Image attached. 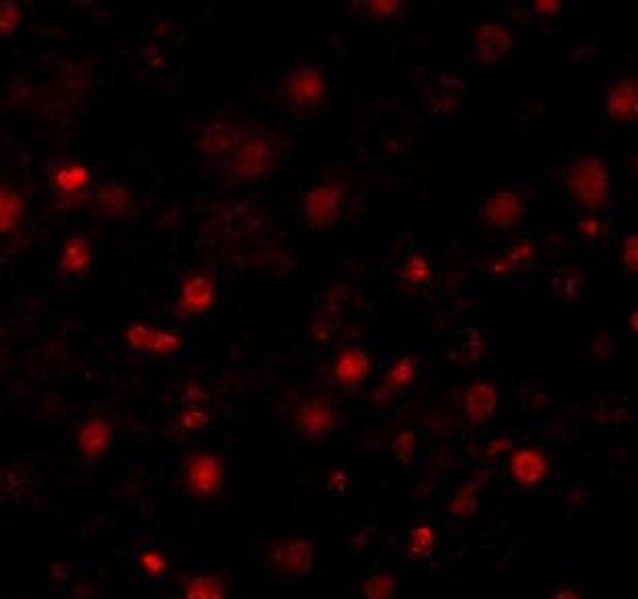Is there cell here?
Instances as JSON below:
<instances>
[{
	"label": "cell",
	"instance_id": "obj_1",
	"mask_svg": "<svg viewBox=\"0 0 638 599\" xmlns=\"http://www.w3.org/2000/svg\"><path fill=\"white\" fill-rule=\"evenodd\" d=\"M570 197L583 209L595 211L608 205L612 193V172L601 155L587 153L574 160L564 176Z\"/></svg>",
	"mask_w": 638,
	"mask_h": 599
},
{
	"label": "cell",
	"instance_id": "obj_2",
	"mask_svg": "<svg viewBox=\"0 0 638 599\" xmlns=\"http://www.w3.org/2000/svg\"><path fill=\"white\" fill-rule=\"evenodd\" d=\"M275 166V145L267 135H244L230 157V178L236 182L257 180Z\"/></svg>",
	"mask_w": 638,
	"mask_h": 599
},
{
	"label": "cell",
	"instance_id": "obj_3",
	"mask_svg": "<svg viewBox=\"0 0 638 599\" xmlns=\"http://www.w3.org/2000/svg\"><path fill=\"white\" fill-rule=\"evenodd\" d=\"M347 195V184L341 180H327L314 184L302 199V217L310 228H331L341 213Z\"/></svg>",
	"mask_w": 638,
	"mask_h": 599
},
{
	"label": "cell",
	"instance_id": "obj_4",
	"mask_svg": "<svg viewBox=\"0 0 638 599\" xmlns=\"http://www.w3.org/2000/svg\"><path fill=\"white\" fill-rule=\"evenodd\" d=\"M226 465L217 453L201 451L190 457L184 465V486L188 494L207 500L221 492Z\"/></svg>",
	"mask_w": 638,
	"mask_h": 599
},
{
	"label": "cell",
	"instance_id": "obj_5",
	"mask_svg": "<svg viewBox=\"0 0 638 599\" xmlns=\"http://www.w3.org/2000/svg\"><path fill=\"white\" fill-rule=\"evenodd\" d=\"M217 302V286L211 273L205 269L190 271L178 286L176 312L182 317H201L213 310Z\"/></svg>",
	"mask_w": 638,
	"mask_h": 599
},
{
	"label": "cell",
	"instance_id": "obj_6",
	"mask_svg": "<svg viewBox=\"0 0 638 599\" xmlns=\"http://www.w3.org/2000/svg\"><path fill=\"white\" fill-rule=\"evenodd\" d=\"M285 100L298 108L321 106L329 98V83L323 71L312 65L296 67L283 85Z\"/></svg>",
	"mask_w": 638,
	"mask_h": 599
},
{
	"label": "cell",
	"instance_id": "obj_7",
	"mask_svg": "<svg viewBox=\"0 0 638 599\" xmlns=\"http://www.w3.org/2000/svg\"><path fill=\"white\" fill-rule=\"evenodd\" d=\"M484 222L496 230H510L523 222L525 197L517 188L502 186L490 193L482 203Z\"/></svg>",
	"mask_w": 638,
	"mask_h": 599
},
{
	"label": "cell",
	"instance_id": "obj_8",
	"mask_svg": "<svg viewBox=\"0 0 638 599\" xmlns=\"http://www.w3.org/2000/svg\"><path fill=\"white\" fill-rule=\"evenodd\" d=\"M550 459L539 447H521L508 455V478L521 488H537L550 478Z\"/></svg>",
	"mask_w": 638,
	"mask_h": 599
},
{
	"label": "cell",
	"instance_id": "obj_9",
	"mask_svg": "<svg viewBox=\"0 0 638 599\" xmlns=\"http://www.w3.org/2000/svg\"><path fill=\"white\" fill-rule=\"evenodd\" d=\"M469 46L480 65H496L513 50V34L500 21H484L475 27Z\"/></svg>",
	"mask_w": 638,
	"mask_h": 599
},
{
	"label": "cell",
	"instance_id": "obj_10",
	"mask_svg": "<svg viewBox=\"0 0 638 599\" xmlns=\"http://www.w3.org/2000/svg\"><path fill=\"white\" fill-rule=\"evenodd\" d=\"M269 564L279 575L302 577L314 566V546L308 538H285L269 550Z\"/></svg>",
	"mask_w": 638,
	"mask_h": 599
},
{
	"label": "cell",
	"instance_id": "obj_11",
	"mask_svg": "<svg viewBox=\"0 0 638 599\" xmlns=\"http://www.w3.org/2000/svg\"><path fill=\"white\" fill-rule=\"evenodd\" d=\"M242 131L238 124L230 118H211L197 137V151L209 160H219V157H232L236 147L242 141Z\"/></svg>",
	"mask_w": 638,
	"mask_h": 599
},
{
	"label": "cell",
	"instance_id": "obj_12",
	"mask_svg": "<svg viewBox=\"0 0 638 599\" xmlns=\"http://www.w3.org/2000/svg\"><path fill=\"white\" fill-rule=\"evenodd\" d=\"M605 114L618 126L638 122V75H624L610 85L605 93Z\"/></svg>",
	"mask_w": 638,
	"mask_h": 599
},
{
	"label": "cell",
	"instance_id": "obj_13",
	"mask_svg": "<svg viewBox=\"0 0 638 599\" xmlns=\"http://www.w3.org/2000/svg\"><path fill=\"white\" fill-rule=\"evenodd\" d=\"M126 341H129L133 350L155 356H170L182 348V339L178 333L157 329L145 323L129 325V329H126Z\"/></svg>",
	"mask_w": 638,
	"mask_h": 599
},
{
	"label": "cell",
	"instance_id": "obj_14",
	"mask_svg": "<svg viewBox=\"0 0 638 599\" xmlns=\"http://www.w3.org/2000/svg\"><path fill=\"white\" fill-rule=\"evenodd\" d=\"M335 407L325 397L306 399L296 412V426L306 436H325L335 428Z\"/></svg>",
	"mask_w": 638,
	"mask_h": 599
},
{
	"label": "cell",
	"instance_id": "obj_15",
	"mask_svg": "<svg viewBox=\"0 0 638 599\" xmlns=\"http://www.w3.org/2000/svg\"><path fill=\"white\" fill-rule=\"evenodd\" d=\"M420 378V362L416 356H401L389 370L382 376V381L374 393L376 401H389L397 397L399 393L411 389Z\"/></svg>",
	"mask_w": 638,
	"mask_h": 599
},
{
	"label": "cell",
	"instance_id": "obj_16",
	"mask_svg": "<svg viewBox=\"0 0 638 599\" xmlns=\"http://www.w3.org/2000/svg\"><path fill=\"white\" fill-rule=\"evenodd\" d=\"M370 372V356L356 345L343 348L333 362V376L335 381L347 389L362 387L366 376Z\"/></svg>",
	"mask_w": 638,
	"mask_h": 599
},
{
	"label": "cell",
	"instance_id": "obj_17",
	"mask_svg": "<svg viewBox=\"0 0 638 599\" xmlns=\"http://www.w3.org/2000/svg\"><path fill=\"white\" fill-rule=\"evenodd\" d=\"M50 184L62 199H81L91 184V172L79 162L56 164L50 172Z\"/></svg>",
	"mask_w": 638,
	"mask_h": 599
},
{
	"label": "cell",
	"instance_id": "obj_18",
	"mask_svg": "<svg viewBox=\"0 0 638 599\" xmlns=\"http://www.w3.org/2000/svg\"><path fill=\"white\" fill-rule=\"evenodd\" d=\"M463 412L473 424L494 418L498 409V391L490 381H475L463 393Z\"/></svg>",
	"mask_w": 638,
	"mask_h": 599
},
{
	"label": "cell",
	"instance_id": "obj_19",
	"mask_svg": "<svg viewBox=\"0 0 638 599\" xmlns=\"http://www.w3.org/2000/svg\"><path fill=\"white\" fill-rule=\"evenodd\" d=\"M114 440L110 422L102 416L89 418L77 432V449L85 459H100L108 453Z\"/></svg>",
	"mask_w": 638,
	"mask_h": 599
},
{
	"label": "cell",
	"instance_id": "obj_20",
	"mask_svg": "<svg viewBox=\"0 0 638 599\" xmlns=\"http://www.w3.org/2000/svg\"><path fill=\"white\" fill-rule=\"evenodd\" d=\"M93 263V244L83 234H73L62 244L60 269L69 277H81Z\"/></svg>",
	"mask_w": 638,
	"mask_h": 599
},
{
	"label": "cell",
	"instance_id": "obj_21",
	"mask_svg": "<svg viewBox=\"0 0 638 599\" xmlns=\"http://www.w3.org/2000/svg\"><path fill=\"white\" fill-rule=\"evenodd\" d=\"M533 242L531 238H519V240H513L510 242L500 255L492 261V267L490 271L496 275V277H506V275H513L521 269H525L531 259H533Z\"/></svg>",
	"mask_w": 638,
	"mask_h": 599
},
{
	"label": "cell",
	"instance_id": "obj_22",
	"mask_svg": "<svg viewBox=\"0 0 638 599\" xmlns=\"http://www.w3.org/2000/svg\"><path fill=\"white\" fill-rule=\"evenodd\" d=\"M93 205L108 217H120L131 207V193L118 182H106L93 193Z\"/></svg>",
	"mask_w": 638,
	"mask_h": 599
},
{
	"label": "cell",
	"instance_id": "obj_23",
	"mask_svg": "<svg viewBox=\"0 0 638 599\" xmlns=\"http://www.w3.org/2000/svg\"><path fill=\"white\" fill-rule=\"evenodd\" d=\"M182 599H228V589L217 575H195L182 585Z\"/></svg>",
	"mask_w": 638,
	"mask_h": 599
},
{
	"label": "cell",
	"instance_id": "obj_24",
	"mask_svg": "<svg viewBox=\"0 0 638 599\" xmlns=\"http://www.w3.org/2000/svg\"><path fill=\"white\" fill-rule=\"evenodd\" d=\"M23 213V199L9 186H3V191H0V232L5 236L17 232L23 222Z\"/></svg>",
	"mask_w": 638,
	"mask_h": 599
},
{
	"label": "cell",
	"instance_id": "obj_25",
	"mask_svg": "<svg viewBox=\"0 0 638 599\" xmlns=\"http://www.w3.org/2000/svg\"><path fill=\"white\" fill-rule=\"evenodd\" d=\"M480 492H482V486L477 482L463 484L449 504V513L461 519L475 515L477 507H480Z\"/></svg>",
	"mask_w": 638,
	"mask_h": 599
},
{
	"label": "cell",
	"instance_id": "obj_26",
	"mask_svg": "<svg viewBox=\"0 0 638 599\" xmlns=\"http://www.w3.org/2000/svg\"><path fill=\"white\" fill-rule=\"evenodd\" d=\"M407 548L413 558H428L436 548V529L428 523H420L411 529Z\"/></svg>",
	"mask_w": 638,
	"mask_h": 599
},
{
	"label": "cell",
	"instance_id": "obj_27",
	"mask_svg": "<svg viewBox=\"0 0 638 599\" xmlns=\"http://www.w3.org/2000/svg\"><path fill=\"white\" fill-rule=\"evenodd\" d=\"M364 599H397V583L389 573H374L362 583Z\"/></svg>",
	"mask_w": 638,
	"mask_h": 599
},
{
	"label": "cell",
	"instance_id": "obj_28",
	"mask_svg": "<svg viewBox=\"0 0 638 599\" xmlns=\"http://www.w3.org/2000/svg\"><path fill=\"white\" fill-rule=\"evenodd\" d=\"M401 277L405 281L413 283V286H424V283H428L432 279L430 261L422 255V252H413V255H409V259L405 261Z\"/></svg>",
	"mask_w": 638,
	"mask_h": 599
},
{
	"label": "cell",
	"instance_id": "obj_29",
	"mask_svg": "<svg viewBox=\"0 0 638 599\" xmlns=\"http://www.w3.org/2000/svg\"><path fill=\"white\" fill-rule=\"evenodd\" d=\"M211 414L205 409L203 403H190L184 412L178 416V426L186 432L201 430L205 424H209Z\"/></svg>",
	"mask_w": 638,
	"mask_h": 599
},
{
	"label": "cell",
	"instance_id": "obj_30",
	"mask_svg": "<svg viewBox=\"0 0 638 599\" xmlns=\"http://www.w3.org/2000/svg\"><path fill=\"white\" fill-rule=\"evenodd\" d=\"M416 449H418V440L411 430H403L393 438V453L401 463H409L413 455H416Z\"/></svg>",
	"mask_w": 638,
	"mask_h": 599
},
{
	"label": "cell",
	"instance_id": "obj_31",
	"mask_svg": "<svg viewBox=\"0 0 638 599\" xmlns=\"http://www.w3.org/2000/svg\"><path fill=\"white\" fill-rule=\"evenodd\" d=\"M139 566L151 577H162L168 571V558L157 550H145L139 554Z\"/></svg>",
	"mask_w": 638,
	"mask_h": 599
},
{
	"label": "cell",
	"instance_id": "obj_32",
	"mask_svg": "<svg viewBox=\"0 0 638 599\" xmlns=\"http://www.w3.org/2000/svg\"><path fill=\"white\" fill-rule=\"evenodd\" d=\"M19 21H21V7L17 3H13V0L9 3L7 0V3L0 5V34L3 36L13 34Z\"/></svg>",
	"mask_w": 638,
	"mask_h": 599
},
{
	"label": "cell",
	"instance_id": "obj_33",
	"mask_svg": "<svg viewBox=\"0 0 638 599\" xmlns=\"http://www.w3.org/2000/svg\"><path fill=\"white\" fill-rule=\"evenodd\" d=\"M622 261L630 275H638V234H632L622 244Z\"/></svg>",
	"mask_w": 638,
	"mask_h": 599
},
{
	"label": "cell",
	"instance_id": "obj_34",
	"mask_svg": "<svg viewBox=\"0 0 638 599\" xmlns=\"http://www.w3.org/2000/svg\"><path fill=\"white\" fill-rule=\"evenodd\" d=\"M364 9H366L372 17L389 19V17H393V15L401 9V3H399V0H370V3H364Z\"/></svg>",
	"mask_w": 638,
	"mask_h": 599
},
{
	"label": "cell",
	"instance_id": "obj_35",
	"mask_svg": "<svg viewBox=\"0 0 638 599\" xmlns=\"http://www.w3.org/2000/svg\"><path fill=\"white\" fill-rule=\"evenodd\" d=\"M579 234H581L583 238H587V240H599V238H601V234H603V224L599 222L597 217L589 215V217L581 219V224H579Z\"/></svg>",
	"mask_w": 638,
	"mask_h": 599
},
{
	"label": "cell",
	"instance_id": "obj_36",
	"mask_svg": "<svg viewBox=\"0 0 638 599\" xmlns=\"http://www.w3.org/2000/svg\"><path fill=\"white\" fill-rule=\"evenodd\" d=\"M349 486V478L345 469H333L329 474V490L333 494H343Z\"/></svg>",
	"mask_w": 638,
	"mask_h": 599
},
{
	"label": "cell",
	"instance_id": "obj_37",
	"mask_svg": "<svg viewBox=\"0 0 638 599\" xmlns=\"http://www.w3.org/2000/svg\"><path fill=\"white\" fill-rule=\"evenodd\" d=\"M562 9V3H556V0H539V3H533V11L541 17H554L558 15Z\"/></svg>",
	"mask_w": 638,
	"mask_h": 599
},
{
	"label": "cell",
	"instance_id": "obj_38",
	"mask_svg": "<svg viewBox=\"0 0 638 599\" xmlns=\"http://www.w3.org/2000/svg\"><path fill=\"white\" fill-rule=\"evenodd\" d=\"M506 453H510V440L508 438H504V436H496V438H492L490 443H488V455L494 459V457H502V455H506Z\"/></svg>",
	"mask_w": 638,
	"mask_h": 599
},
{
	"label": "cell",
	"instance_id": "obj_39",
	"mask_svg": "<svg viewBox=\"0 0 638 599\" xmlns=\"http://www.w3.org/2000/svg\"><path fill=\"white\" fill-rule=\"evenodd\" d=\"M550 599H583L581 591L574 587H560L554 591V595Z\"/></svg>",
	"mask_w": 638,
	"mask_h": 599
},
{
	"label": "cell",
	"instance_id": "obj_40",
	"mask_svg": "<svg viewBox=\"0 0 638 599\" xmlns=\"http://www.w3.org/2000/svg\"><path fill=\"white\" fill-rule=\"evenodd\" d=\"M630 331L638 333V308H634L630 314Z\"/></svg>",
	"mask_w": 638,
	"mask_h": 599
},
{
	"label": "cell",
	"instance_id": "obj_41",
	"mask_svg": "<svg viewBox=\"0 0 638 599\" xmlns=\"http://www.w3.org/2000/svg\"><path fill=\"white\" fill-rule=\"evenodd\" d=\"M630 170H638V155L630 162Z\"/></svg>",
	"mask_w": 638,
	"mask_h": 599
}]
</instances>
